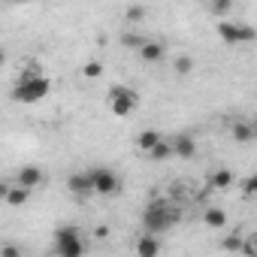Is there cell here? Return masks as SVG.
<instances>
[{
    "label": "cell",
    "mask_w": 257,
    "mask_h": 257,
    "mask_svg": "<svg viewBox=\"0 0 257 257\" xmlns=\"http://www.w3.org/2000/svg\"><path fill=\"white\" fill-rule=\"evenodd\" d=\"M49 91H52V79H49L34 61H28V70L22 73V79H19L16 88H13V100L22 103V106H31V103L46 100Z\"/></svg>",
    "instance_id": "1"
},
{
    "label": "cell",
    "mask_w": 257,
    "mask_h": 257,
    "mask_svg": "<svg viewBox=\"0 0 257 257\" xmlns=\"http://www.w3.org/2000/svg\"><path fill=\"white\" fill-rule=\"evenodd\" d=\"M179 218H182V212L176 203H170L167 197H155L143 212V227H146V233H167L173 224H179Z\"/></svg>",
    "instance_id": "2"
},
{
    "label": "cell",
    "mask_w": 257,
    "mask_h": 257,
    "mask_svg": "<svg viewBox=\"0 0 257 257\" xmlns=\"http://www.w3.org/2000/svg\"><path fill=\"white\" fill-rule=\"evenodd\" d=\"M106 103H109V112L115 118H127V115L140 106V94L131 91L127 85H112L109 94H106Z\"/></svg>",
    "instance_id": "3"
},
{
    "label": "cell",
    "mask_w": 257,
    "mask_h": 257,
    "mask_svg": "<svg viewBox=\"0 0 257 257\" xmlns=\"http://www.w3.org/2000/svg\"><path fill=\"white\" fill-rule=\"evenodd\" d=\"M218 37H221L227 46H239V43H251V40H254V28H251V25H242V22L221 19V22H218Z\"/></svg>",
    "instance_id": "4"
},
{
    "label": "cell",
    "mask_w": 257,
    "mask_h": 257,
    "mask_svg": "<svg viewBox=\"0 0 257 257\" xmlns=\"http://www.w3.org/2000/svg\"><path fill=\"white\" fill-rule=\"evenodd\" d=\"M88 176H91V188H94V194L112 197V194L121 191V179H118V173H112L109 167H94V170H88Z\"/></svg>",
    "instance_id": "5"
},
{
    "label": "cell",
    "mask_w": 257,
    "mask_h": 257,
    "mask_svg": "<svg viewBox=\"0 0 257 257\" xmlns=\"http://www.w3.org/2000/svg\"><path fill=\"white\" fill-rule=\"evenodd\" d=\"M82 251H85V242L79 239L76 227H61L55 233V254H61V257H79Z\"/></svg>",
    "instance_id": "6"
},
{
    "label": "cell",
    "mask_w": 257,
    "mask_h": 257,
    "mask_svg": "<svg viewBox=\"0 0 257 257\" xmlns=\"http://www.w3.org/2000/svg\"><path fill=\"white\" fill-rule=\"evenodd\" d=\"M16 185H22V188H28V191H37V188L46 185V173H43L40 167H22V170L16 173Z\"/></svg>",
    "instance_id": "7"
},
{
    "label": "cell",
    "mask_w": 257,
    "mask_h": 257,
    "mask_svg": "<svg viewBox=\"0 0 257 257\" xmlns=\"http://www.w3.org/2000/svg\"><path fill=\"white\" fill-rule=\"evenodd\" d=\"M137 52H140V58H143L146 64H161L164 55H167V46H164L161 40H143V46H140Z\"/></svg>",
    "instance_id": "8"
},
{
    "label": "cell",
    "mask_w": 257,
    "mask_h": 257,
    "mask_svg": "<svg viewBox=\"0 0 257 257\" xmlns=\"http://www.w3.org/2000/svg\"><path fill=\"white\" fill-rule=\"evenodd\" d=\"M194 155H197V143H194V137H188V134H179V137H173V158L191 161Z\"/></svg>",
    "instance_id": "9"
},
{
    "label": "cell",
    "mask_w": 257,
    "mask_h": 257,
    "mask_svg": "<svg viewBox=\"0 0 257 257\" xmlns=\"http://www.w3.org/2000/svg\"><path fill=\"white\" fill-rule=\"evenodd\" d=\"M67 188H70V194H73V197H88V194H94L88 170H85V173H73V176L67 179Z\"/></svg>",
    "instance_id": "10"
},
{
    "label": "cell",
    "mask_w": 257,
    "mask_h": 257,
    "mask_svg": "<svg viewBox=\"0 0 257 257\" xmlns=\"http://www.w3.org/2000/svg\"><path fill=\"white\" fill-rule=\"evenodd\" d=\"M155 254H161V239H158V233H143V236L137 239V257H155Z\"/></svg>",
    "instance_id": "11"
},
{
    "label": "cell",
    "mask_w": 257,
    "mask_h": 257,
    "mask_svg": "<svg viewBox=\"0 0 257 257\" xmlns=\"http://www.w3.org/2000/svg\"><path fill=\"white\" fill-rule=\"evenodd\" d=\"M206 185L215 188V191H227V188L236 185V176H233L230 170H212V173L206 176Z\"/></svg>",
    "instance_id": "12"
},
{
    "label": "cell",
    "mask_w": 257,
    "mask_h": 257,
    "mask_svg": "<svg viewBox=\"0 0 257 257\" xmlns=\"http://www.w3.org/2000/svg\"><path fill=\"white\" fill-rule=\"evenodd\" d=\"M28 200H31V191H28V188H22V185H10V188H7V194H4V203H10V206H16V209H19V206H25Z\"/></svg>",
    "instance_id": "13"
},
{
    "label": "cell",
    "mask_w": 257,
    "mask_h": 257,
    "mask_svg": "<svg viewBox=\"0 0 257 257\" xmlns=\"http://www.w3.org/2000/svg\"><path fill=\"white\" fill-rule=\"evenodd\" d=\"M203 221H206V227L221 230V227L227 224V212H224V209H218V206H209V209L203 212Z\"/></svg>",
    "instance_id": "14"
},
{
    "label": "cell",
    "mask_w": 257,
    "mask_h": 257,
    "mask_svg": "<svg viewBox=\"0 0 257 257\" xmlns=\"http://www.w3.org/2000/svg\"><path fill=\"white\" fill-rule=\"evenodd\" d=\"M146 155H149L152 161H170V158H173V143H167V140L161 137V140L146 152Z\"/></svg>",
    "instance_id": "15"
},
{
    "label": "cell",
    "mask_w": 257,
    "mask_h": 257,
    "mask_svg": "<svg viewBox=\"0 0 257 257\" xmlns=\"http://www.w3.org/2000/svg\"><path fill=\"white\" fill-rule=\"evenodd\" d=\"M233 140H236V143H251V140H254V124H248V121H233Z\"/></svg>",
    "instance_id": "16"
},
{
    "label": "cell",
    "mask_w": 257,
    "mask_h": 257,
    "mask_svg": "<svg viewBox=\"0 0 257 257\" xmlns=\"http://www.w3.org/2000/svg\"><path fill=\"white\" fill-rule=\"evenodd\" d=\"M158 140H161V134H158V131H152V127H149V131H143V134L137 137V149H140V152H149V149H152V146H155Z\"/></svg>",
    "instance_id": "17"
},
{
    "label": "cell",
    "mask_w": 257,
    "mask_h": 257,
    "mask_svg": "<svg viewBox=\"0 0 257 257\" xmlns=\"http://www.w3.org/2000/svg\"><path fill=\"white\" fill-rule=\"evenodd\" d=\"M233 0H209V16H230Z\"/></svg>",
    "instance_id": "18"
},
{
    "label": "cell",
    "mask_w": 257,
    "mask_h": 257,
    "mask_svg": "<svg viewBox=\"0 0 257 257\" xmlns=\"http://www.w3.org/2000/svg\"><path fill=\"white\" fill-rule=\"evenodd\" d=\"M124 19L131 22V25H140V22L146 19V7H140V4H134V7H127V10H124Z\"/></svg>",
    "instance_id": "19"
},
{
    "label": "cell",
    "mask_w": 257,
    "mask_h": 257,
    "mask_svg": "<svg viewBox=\"0 0 257 257\" xmlns=\"http://www.w3.org/2000/svg\"><path fill=\"white\" fill-rule=\"evenodd\" d=\"M82 76H85V79H100V76H103V64H100V61H88V64L82 67Z\"/></svg>",
    "instance_id": "20"
},
{
    "label": "cell",
    "mask_w": 257,
    "mask_h": 257,
    "mask_svg": "<svg viewBox=\"0 0 257 257\" xmlns=\"http://www.w3.org/2000/svg\"><path fill=\"white\" fill-rule=\"evenodd\" d=\"M173 70H176L179 76H185V73H191V70H194V61H191L188 55H182V58H176V64H173Z\"/></svg>",
    "instance_id": "21"
},
{
    "label": "cell",
    "mask_w": 257,
    "mask_h": 257,
    "mask_svg": "<svg viewBox=\"0 0 257 257\" xmlns=\"http://www.w3.org/2000/svg\"><path fill=\"white\" fill-rule=\"evenodd\" d=\"M221 248H224V251H233V254H236V251H242V236H239V233L227 236V239L221 242Z\"/></svg>",
    "instance_id": "22"
},
{
    "label": "cell",
    "mask_w": 257,
    "mask_h": 257,
    "mask_svg": "<svg viewBox=\"0 0 257 257\" xmlns=\"http://www.w3.org/2000/svg\"><path fill=\"white\" fill-rule=\"evenodd\" d=\"M143 40H146V37H140V34H124V37H121V43H124L127 49H140Z\"/></svg>",
    "instance_id": "23"
},
{
    "label": "cell",
    "mask_w": 257,
    "mask_h": 257,
    "mask_svg": "<svg viewBox=\"0 0 257 257\" xmlns=\"http://www.w3.org/2000/svg\"><path fill=\"white\" fill-rule=\"evenodd\" d=\"M22 248L19 245H0V257H19Z\"/></svg>",
    "instance_id": "24"
},
{
    "label": "cell",
    "mask_w": 257,
    "mask_h": 257,
    "mask_svg": "<svg viewBox=\"0 0 257 257\" xmlns=\"http://www.w3.org/2000/svg\"><path fill=\"white\" fill-rule=\"evenodd\" d=\"M254 188H257V179H254V176H248V179L242 182V191H245V194H254Z\"/></svg>",
    "instance_id": "25"
},
{
    "label": "cell",
    "mask_w": 257,
    "mask_h": 257,
    "mask_svg": "<svg viewBox=\"0 0 257 257\" xmlns=\"http://www.w3.org/2000/svg\"><path fill=\"white\" fill-rule=\"evenodd\" d=\"M94 236H97V239H106V236H109V227H103V224H100V227L94 230Z\"/></svg>",
    "instance_id": "26"
},
{
    "label": "cell",
    "mask_w": 257,
    "mask_h": 257,
    "mask_svg": "<svg viewBox=\"0 0 257 257\" xmlns=\"http://www.w3.org/2000/svg\"><path fill=\"white\" fill-rule=\"evenodd\" d=\"M7 188H10V185H7L4 179H0V200H4V194H7Z\"/></svg>",
    "instance_id": "27"
},
{
    "label": "cell",
    "mask_w": 257,
    "mask_h": 257,
    "mask_svg": "<svg viewBox=\"0 0 257 257\" xmlns=\"http://www.w3.org/2000/svg\"><path fill=\"white\" fill-rule=\"evenodd\" d=\"M4 64H7V52H4V49H0V67H4Z\"/></svg>",
    "instance_id": "28"
},
{
    "label": "cell",
    "mask_w": 257,
    "mask_h": 257,
    "mask_svg": "<svg viewBox=\"0 0 257 257\" xmlns=\"http://www.w3.org/2000/svg\"><path fill=\"white\" fill-rule=\"evenodd\" d=\"M13 4H22V0H13Z\"/></svg>",
    "instance_id": "29"
},
{
    "label": "cell",
    "mask_w": 257,
    "mask_h": 257,
    "mask_svg": "<svg viewBox=\"0 0 257 257\" xmlns=\"http://www.w3.org/2000/svg\"><path fill=\"white\" fill-rule=\"evenodd\" d=\"M0 245H4V242H0Z\"/></svg>",
    "instance_id": "30"
}]
</instances>
